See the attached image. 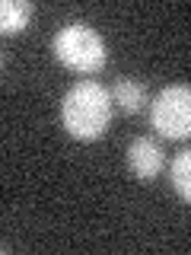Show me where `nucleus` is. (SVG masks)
<instances>
[{
  "label": "nucleus",
  "instance_id": "nucleus-6",
  "mask_svg": "<svg viewBox=\"0 0 191 255\" xmlns=\"http://www.w3.org/2000/svg\"><path fill=\"white\" fill-rule=\"evenodd\" d=\"M29 16H32V3H26V0H3V6H0V29L22 32L29 26Z\"/></svg>",
  "mask_w": 191,
  "mask_h": 255
},
{
  "label": "nucleus",
  "instance_id": "nucleus-5",
  "mask_svg": "<svg viewBox=\"0 0 191 255\" xmlns=\"http://www.w3.org/2000/svg\"><path fill=\"white\" fill-rule=\"evenodd\" d=\"M111 99H115L124 112H131V115H134V112H140V109L150 102V99H147V90H143L137 80H118Z\"/></svg>",
  "mask_w": 191,
  "mask_h": 255
},
{
  "label": "nucleus",
  "instance_id": "nucleus-7",
  "mask_svg": "<svg viewBox=\"0 0 191 255\" xmlns=\"http://www.w3.org/2000/svg\"><path fill=\"white\" fill-rule=\"evenodd\" d=\"M169 179H172V188L191 204V147L175 153L172 166H169Z\"/></svg>",
  "mask_w": 191,
  "mask_h": 255
},
{
  "label": "nucleus",
  "instance_id": "nucleus-1",
  "mask_svg": "<svg viewBox=\"0 0 191 255\" xmlns=\"http://www.w3.org/2000/svg\"><path fill=\"white\" fill-rule=\"evenodd\" d=\"M61 122L67 134L80 140H96L111 125V93L96 80H80L64 93Z\"/></svg>",
  "mask_w": 191,
  "mask_h": 255
},
{
  "label": "nucleus",
  "instance_id": "nucleus-3",
  "mask_svg": "<svg viewBox=\"0 0 191 255\" xmlns=\"http://www.w3.org/2000/svg\"><path fill=\"white\" fill-rule=\"evenodd\" d=\"M150 125L166 140L191 137V86L172 83L150 102Z\"/></svg>",
  "mask_w": 191,
  "mask_h": 255
},
{
  "label": "nucleus",
  "instance_id": "nucleus-2",
  "mask_svg": "<svg viewBox=\"0 0 191 255\" xmlns=\"http://www.w3.org/2000/svg\"><path fill=\"white\" fill-rule=\"evenodd\" d=\"M54 54L64 67L77 70V74H96L105 64V42L93 26L70 22L54 35Z\"/></svg>",
  "mask_w": 191,
  "mask_h": 255
},
{
  "label": "nucleus",
  "instance_id": "nucleus-4",
  "mask_svg": "<svg viewBox=\"0 0 191 255\" xmlns=\"http://www.w3.org/2000/svg\"><path fill=\"white\" fill-rule=\"evenodd\" d=\"M163 147L153 140V137H134L131 147H127V166H131V172L137 175V179L150 182L156 179L159 172H163Z\"/></svg>",
  "mask_w": 191,
  "mask_h": 255
}]
</instances>
